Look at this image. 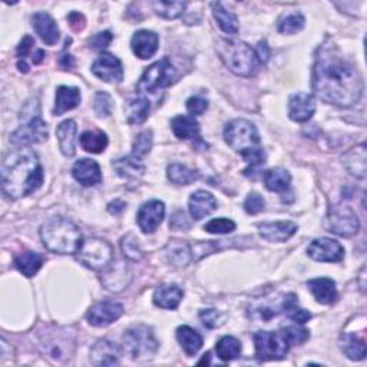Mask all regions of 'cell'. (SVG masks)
<instances>
[{
    "label": "cell",
    "mask_w": 367,
    "mask_h": 367,
    "mask_svg": "<svg viewBox=\"0 0 367 367\" xmlns=\"http://www.w3.org/2000/svg\"><path fill=\"white\" fill-rule=\"evenodd\" d=\"M313 90L323 102L340 108H350L363 97L364 83L357 66L330 39L316 53Z\"/></svg>",
    "instance_id": "6da1fadb"
},
{
    "label": "cell",
    "mask_w": 367,
    "mask_h": 367,
    "mask_svg": "<svg viewBox=\"0 0 367 367\" xmlns=\"http://www.w3.org/2000/svg\"><path fill=\"white\" fill-rule=\"evenodd\" d=\"M43 182V170L29 148L10 151L2 163V191L10 199H19L38 190Z\"/></svg>",
    "instance_id": "7a4b0ae2"
},
{
    "label": "cell",
    "mask_w": 367,
    "mask_h": 367,
    "mask_svg": "<svg viewBox=\"0 0 367 367\" xmlns=\"http://www.w3.org/2000/svg\"><path fill=\"white\" fill-rule=\"evenodd\" d=\"M43 246L54 254H77L83 244L82 232L75 223L63 217H53L41 227Z\"/></svg>",
    "instance_id": "3957f363"
},
{
    "label": "cell",
    "mask_w": 367,
    "mask_h": 367,
    "mask_svg": "<svg viewBox=\"0 0 367 367\" xmlns=\"http://www.w3.org/2000/svg\"><path fill=\"white\" fill-rule=\"evenodd\" d=\"M217 50L223 62L235 75L251 78L259 73L261 62L257 58L255 50L246 42L221 39L218 42Z\"/></svg>",
    "instance_id": "277c9868"
},
{
    "label": "cell",
    "mask_w": 367,
    "mask_h": 367,
    "mask_svg": "<svg viewBox=\"0 0 367 367\" xmlns=\"http://www.w3.org/2000/svg\"><path fill=\"white\" fill-rule=\"evenodd\" d=\"M224 139L235 152L247 157L248 154L260 150V135L252 122L247 119H234L224 130Z\"/></svg>",
    "instance_id": "5b68a950"
},
{
    "label": "cell",
    "mask_w": 367,
    "mask_h": 367,
    "mask_svg": "<svg viewBox=\"0 0 367 367\" xmlns=\"http://www.w3.org/2000/svg\"><path fill=\"white\" fill-rule=\"evenodd\" d=\"M122 341L125 352L137 361H146L152 359L158 350V341L152 333V328L143 324L128 328Z\"/></svg>",
    "instance_id": "8992f818"
},
{
    "label": "cell",
    "mask_w": 367,
    "mask_h": 367,
    "mask_svg": "<svg viewBox=\"0 0 367 367\" xmlns=\"http://www.w3.org/2000/svg\"><path fill=\"white\" fill-rule=\"evenodd\" d=\"M178 79V72L171 63L170 58H162L150 68H146L141 77L137 89L141 94H154L159 89L168 88Z\"/></svg>",
    "instance_id": "52a82bcc"
},
{
    "label": "cell",
    "mask_w": 367,
    "mask_h": 367,
    "mask_svg": "<svg viewBox=\"0 0 367 367\" xmlns=\"http://www.w3.org/2000/svg\"><path fill=\"white\" fill-rule=\"evenodd\" d=\"M255 356L261 361L284 359L291 343L284 330L281 332H257L254 335Z\"/></svg>",
    "instance_id": "ba28073f"
},
{
    "label": "cell",
    "mask_w": 367,
    "mask_h": 367,
    "mask_svg": "<svg viewBox=\"0 0 367 367\" xmlns=\"http://www.w3.org/2000/svg\"><path fill=\"white\" fill-rule=\"evenodd\" d=\"M78 260L88 268L99 271L105 270L114 260L112 246L101 238H89L79 248Z\"/></svg>",
    "instance_id": "9c48e42d"
},
{
    "label": "cell",
    "mask_w": 367,
    "mask_h": 367,
    "mask_svg": "<svg viewBox=\"0 0 367 367\" xmlns=\"http://www.w3.org/2000/svg\"><path fill=\"white\" fill-rule=\"evenodd\" d=\"M39 346L48 357L57 361H65L73 353L75 339L63 328L48 330V333H41Z\"/></svg>",
    "instance_id": "30bf717a"
},
{
    "label": "cell",
    "mask_w": 367,
    "mask_h": 367,
    "mask_svg": "<svg viewBox=\"0 0 367 367\" xmlns=\"http://www.w3.org/2000/svg\"><path fill=\"white\" fill-rule=\"evenodd\" d=\"M327 228L340 237H352L357 234L360 221L356 212L348 206H336L328 211Z\"/></svg>",
    "instance_id": "8fae6325"
},
{
    "label": "cell",
    "mask_w": 367,
    "mask_h": 367,
    "mask_svg": "<svg viewBox=\"0 0 367 367\" xmlns=\"http://www.w3.org/2000/svg\"><path fill=\"white\" fill-rule=\"evenodd\" d=\"M49 137V128L48 123L41 118V115H34L26 121L19 130L14 131L10 135V142L16 146H25L41 143L46 141Z\"/></svg>",
    "instance_id": "7c38bea8"
},
{
    "label": "cell",
    "mask_w": 367,
    "mask_h": 367,
    "mask_svg": "<svg viewBox=\"0 0 367 367\" xmlns=\"http://www.w3.org/2000/svg\"><path fill=\"white\" fill-rule=\"evenodd\" d=\"M122 315H123L122 304L112 300H103L89 308V311L86 313V320L90 326L106 327L117 321Z\"/></svg>",
    "instance_id": "4fadbf2b"
},
{
    "label": "cell",
    "mask_w": 367,
    "mask_h": 367,
    "mask_svg": "<svg viewBox=\"0 0 367 367\" xmlns=\"http://www.w3.org/2000/svg\"><path fill=\"white\" fill-rule=\"evenodd\" d=\"M311 259L321 263H339L344 259L343 246L332 238H317L307 248Z\"/></svg>",
    "instance_id": "5bb4252c"
},
{
    "label": "cell",
    "mask_w": 367,
    "mask_h": 367,
    "mask_svg": "<svg viewBox=\"0 0 367 367\" xmlns=\"http://www.w3.org/2000/svg\"><path fill=\"white\" fill-rule=\"evenodd\" d=\"M297 299L295 295H279L275 299H264L259 300L252 304V317H257L260 320H270L274 316H279L283 311L287 310V307L292 303H296Z\"/></svg>",
    "instance_id": "9a60e30c"
},
{
    "label": "cell",
    "mask_w": 367,
    "mask_h": 367,
    "mask_svg": "<svg viewBox=\"0 0 367 367\" xmlns=\"http://www.w3.org/2000/svg\"><path fill=\"white\" fill-rule=\"evenodd\" d=\"M92 73L108 83H119L123 79L122 63L112 53H102L101 57L92 63Z\"/></svg>",
    "instance_id": "2e32d148"
},
{
    "label": "cell",
    "mask_w": 367,
    "mask_h": 367,
    "mask_svg": "<svg viewBox=\"0 0 367 367\" xmlns=\"http://www.w3.org/2000/svg\"><path fill=\"white\" fill-rule=\"evenodd\" d=\"M131 280H132L131 270L126 266V263L122 261L109 264L101 275L102 286L111 292H121L131 284Z\"/></svg>",
    "instance_id": "e0dca14e"
},
{
    "label": "cell",
    "mask_w": 367,
    "mask_h": 367,
    "mask_svg": "<svg viewBox=\"0 0 367 367\" xmlns=\"http://www.w3.org/2000/svg\"><path fill=\"white\" fill-rule=\"evenodd\" d=\"M165 215V206L162 201L151 199L148 203L142 204L137 214V223L142 232L152 234L161 226Z\"/></svg>",
    "instance_id": "ac0fdd59"
},
{
    "label": "cell",
    "mask_w": 367,
    "mask_h": 367,
    "mask_svg": "<svg viewBox=\"0 0 367 367\" xmlns=\"http://www.w3.org/2000/svg\"><path fill=\"white\" fill-rule=\"evenodd\" d=\"M32 26L39 38L49 46L57 45L61 38L59 28L53 17L46 12H38L32 16Z\"/></svg>",
    "instance_id": "d6986e66"
},
{
    "label": "cell",
    "mask_w": 367,
    "mask_h": 367,
    "mask_svg": "<svg viewBox=\"0 0 367 367\" xmlns=\"http://www.w3.org/2000/svg\"><path fill=\"white\" fill-rule=\"evenodd\" d=\"M316 112V102L313 95L299 92L290 97L288 101V115L296 122H306Z\"/></svg>",
    "instance_id": "ffe728a7"
},
{
    "label": "cell",
    "mask_w": 367,
    "mask_h": 367,
    "mask_svg": "<svg viewBox=\"0 0 367 367\" xmlns=\"http://www.w3.org/2000/svg\"><path fill=\"white\" fill-rule=\"evenodd\" d=\"M72 175L83 187H94L102 181V172L98 162L89 158L77 161L72 168Z\"/></svg>",
    "instance_id": "44dd1931"
},
{
    "label": "cell",
    "mask_w": 367,
    "mask_h": 367,
    "mask_svg": "<svg viewBox=\"0 0 367 367\" xmlns=\"http://www.w3.org/2000/svg\"><path fill=\"white\" fill-rule=\"evenodd\" d=\"M297 230L299 226L292 221L263 223L259 226L260 235L270 243H286L297 232Z\"/></svg>",
    "instance_id": "7402d4cb"
},
{
    "label": "cell",
    "mask_w": 367,
    "mask_h": 367,
    "mask_svg": "<svg viewBox=\"0 0 367 367\" xmlns=\"http://www.w3.org/2000/svg\"><path fill=\"white\" fill-rule=\"evenodd\" d=\"M159 38L152 30H138L131 41V48L139 59H150L158 50Z\"/></svg>",
    "instance_id": "603a6c76"
},
{
    "label": "cell",
    "mask_w": 367,
    "mask_h": 367,
    "mask_svg": "<svg viewBox=\"0 0 367 367\" xmlns=\"http://www.w3.org/2000/svg\"><path fill=\"white\" fill-rule=\"evenodd\" d=\"M119 359V347L109 340H98L90 348V361L95 366H115Z\"/></svg>",
    "instance_id": "cb8c5ba5"
},
{
    "label": "cell",
    "mask_w": 367,
    "mask_h": 367,
    "mask_svg": "<svg viewBox=\"0 0 367 367\" xmlns=\"http://www.w3.org/2000/svg\"><path fill=\"white\" fill-rule=\"evenodd\" d=\"M188 207L191 217L199 221L217 210V199L211 192L199 190L190 197Z\"/></svg>",
    "instance_id": "d4e9b609"
},
{
    "label": "cell",
    "mask_w": 367,
    "mask_h": 367,
    "mask_svg": "<svg viewBox=\"0 0 367 367\" xmlns=\"http://www.w3.org/2000/svg\"><path fill=\"white\" fill-rule=\"evenodd\" d=\"M307 286L308 290L311 291V295L315 296L316 301L320 304H332L337 299L336 283L332 279L327 277L313 279L307 283Z\"/></svg>",
    "instance_id": "484cf974"
},
{
    "label": "cell",
    "mask_w": 367,
    "mask_h": 367,
    "mask_svg": "<svg viewBox=\"0 0 367 367\" xmlns=\"http://www.w3.org/2000/svg\"><path fill=\"white\" fill-rule=\"evenodd\" d=\"M81 90L72 86H59L57 90V101H54L53 115H62L68 111H72L81 103Z\"/></svg>",
    "instance_id": "4316f807"
},
{
    "label": "cell",
    "mask_w": 367,
    "mask_h": 367,
    "mask_svg": "<svg viewBox=\"0 0 367 367\" xmlns=\"http://www.w3.org/2000/svg\"><path fill=\"white\" fill-rule=\"evenodd\" d=\"M165 255H167L171 266L178 268L187 267L192 260L191 244L182 240H171L167 246H165Z\"/></svg>",
    "instance_id": "83f0119b"
},
{
    "label": "cell",
    "mask_w": 367,
    "mask_h": 367,
    "mask_svg": "<svg viewBox=\"0 0 367 367\" xmlns=\"http://www.w3.org/2000/svg\"><path fill=\"white\" fill-rule=\"evenodd\" d=\"M77 132L78 126L72 119H66L58 126L57 137L59 141V148L65 157H73L77 152Z\"/></svg>",
    "instance_id": "f1b7e54d"
},
{
    "label": "cell",
    "mask_w": 367,
    "mask_h": 367,
    "mask_svg": "<svg viewBox=\"0 0 367 367\" xmlns=\"http://www.w3.org/2000/svg\"><path fill=\"white\" fill-rule=\"evenodd\" d=\"M184 297V291L177 284H163L158 287L154 292V303L155 306L165 308V310H174L179 306Z\"/></svg>",
    "instance_id": "f546056e"
},
{
    "label": "cell",
    "mask_w": 367,
    "mask_h": 367,
    "mask_svg": "<svg viewBox=\"0 0 367 367\" xmlns=\"http://www.w3.org/2000/svg\"><path fill=\"white\" fill-rule=\"evenodd\" d=\"M366 143H360L343 157V163L353 177L363 179L366 177Z\"/></svg>",
    "instance_id": "4dcf8cb0"
},
{
    "label": "cell",
    "mask_w": 367,
    "mask_h": 367,
    "mask_svg": "<svg viewBox=\"0 0 367 367\" xmlns=\"http://www.w3.org/2000/svg\"><path fill=\"white\" fill-rule=\"evenodd\" d=\"M151 111V103L145 97H137L126 102L125 112H126V121L131 125H139L146 121Z\"/></svg>",
    "instance_id": "1f68e13d"
},
{
    "label": "cell",
    "mask_w": 367,
    "mask_h": 367,
    "mask_svg": "<svg viewBox=\"0 0 367 367\" xmlns=\"http://www.w3.org/2000/svg\"><path fill=\"white\" fill-rule=\"evenodd\" d=\"M171 130L179 139H198L199 123L195 118L187 115H178L171 121Z\"/></svg>",
    "instance_id": "d6a6232c"
},
{
    "label": "cell",
    "mask_w": 367,
    "mask_h": 367,
    "mask_svg": "<svg viewBox=\"0 0 367 367\" xmlns=\"http://www.w3.org/2000/svg\"><path fill=\"white\" fill-rule=\"evenodd\" d=\"M177 340L188 356H195L203 347V336L190 326H179L177 328Z\"/></svg>",
    "instance_id": "836d02e7"
},
{
    "label": "cell",
    "mask_w": 367,
    "mask_h": 367,
    "mask_svg": "<svg viewBox=\"0 0 367 367\" xmlns=\"http://www.w3.org/2000/svg\"><path fill=\"white\" fill-rule=\"evenodd\" d=\"M114 168L117 174L125 179H137L143 175L145 172V165L142 163L141 158L135 155L123 157L117 161H114Z\"/></svg>",
    "instance_id": "e575fe53"
},
{
    "label": "cell",
    "mask_w": 367,
    "mask_h": 367,
    "mask_svg": "<svg viewBox=\"0 0 367 367\" xmlns=\"http://www.w3.org/2000/svg\"><path fill=\"white\" fill-rule=\"evenodd\" d=\"M339 346L341 348V352L350 360L359 361L366 357V344L356 335H350V333L341 335L339 340Z\"/></svg>",
    "instance_id": "d590c367"
},
{
    "label": "cell",
    "mask_w": 367,
    "mask_h": 367,
    "mask_svg": "<svg viewBox=\"0 0 367 367\" xmlns=\"http://www.w3.org/2000/svg\"><path fill=\"white\" fill-rule=\"evenodd\" d=\"M43 264V259L39 252L34 251H26L19 254L14 259V266L19 270L25 277H33V275L41 270Z\"/></svg>",
    "instance_id": "8d00e7d4"
},
{
    "label": "cell",
    "mask_w": 367,
    "mask_h": 367,
    "mask_svg": "<svg viewBox=\"0 0 367 367\" xmlns=\"http://www.w3.org/2000/svg\"><path fill=\"white\" fill-rule=\"evenodd\" d=\"M210 6L212 10L214 19L218 23L219 29H221L227 34H234L238 32V28H240V25H238V19L234 13L228 12L223 6V3H211Z\"/></svg>",
    "instance_id": "74e56055"
},
{
    "label": "cell",
    "mask_w": 367,
    "mask_h": 367,
    "mask_svg": "<svg viewBox=\"0 0 367 367\" xmlns=\"http://www.w3.org/2000/svg\"><path fill=\"white\" fill-rule=\"evenodd\" d=\"M266 188L272 192H286L290 188L291 175L287 170L272 168L264 174Z\"/></svg>",
    "instance_id": "f35d334b"
},
{
    "label": "cell",
    "mask_w": 367,
    "mask_h": 367,
    "mask_svg": "<svg viewBox=\"0 0 367 367\" xmlns=\"http://www.w3.org/2000/svg\"><path fill=\"white\" fill-rule=\"evenodd\" d=\"M79 143L86 152L101 154L108 146V137L102 131H86L81 135Z\"/></svg>",
    "instance_id": "ab89813d"
},
{
    "label": "cell",
    "mask_w": 367,
    "mask_h": 367,
    "mask_svg": "<svg viewBox=\"0 0 367 367\" xmlns=\"http://www.w3.org/2000/svg\"><path fill=\"white\" fill-rule=\"evenodd\" d=\"M167 175L168 179L177 186H190L199 178V174L195 170H191L182 163H171L167 170Z\"/></svg>",
    "instance_id": "60d3db41"
},
{
    "label": "cell",
    "mask_w": 367,
    "mask_h": 367,
    "mask_svg": "<svg viewBox=\"0 0 367 367\" xmlns=\"http://www.w3.org/2000/svg\"><path fill=\"white\" fill-rule=\"evenodd\" d=\"M215 350L223 361H231L241 355V343L232 336H224L218 340Z\"/></svg>",
    "instance_id": "b9f144b4"
},
{
    "label": "cell",
    "mask_w": 367,
    "mask_h": 367,
    "mask_svg": "<svg viewBox=\"0 0 367 367\" xmlns=\"http://www.w3.org/2000/svg\"><path fill=\"white\" fill-rule=\"evenodd\" d=\"M151 6L154 8V12L158 16L168 21L178 19V17L182 16L187 9L186 2H161V0H158V2H152Z\"/></svg>",
    "instance_id": "7bdbcfd3"
},
{
    "label": "cell",
    "mask_w": 367,
    "mask_h": 367,
    "mask_svg": "<svg viewBox=\"0 0 367 367\" xmlns=\"http://www.w3.org/2000/svg\"><path fill=\"white\" fill-rule=\"evenodd\" d=\"M139 240L134 234H126L121 240V250L128 260L139 261L143 257V251L138 243Z\"/></svg>",
    "instance_id": "ee69618b"
},
{
    "label": "cell",
    "mask_w": 367,
    "mask_h": 367,
    "mask_svg": "<svg viewBox=\"0 0 367 367\" xmlns=\"http://www.w3.org/2000/svg\"><path fill=\"white\" fill-rule=\"evenodd\" d=\"M304 25H306L304 16L301 13H292V14L283 17V19L280 21L279 32L284 34H295L303 30Z\"/></svg>",
    "instance_id": "f6af8a7d"
},
{
    "label": "cell",
    "mask_w": 367,
    "mask_h": 367,
    "mask_svg": "<svg viewBox=\"0 0 367 367\" xmlns=\"http://www.w3.org/2000/svg\"><path fill=\"white\" fill-rule=\"evenodd\" d=\"M114 109V101L112 97L108 94V92H97L95 99H94V111L99 118H106L112 114Z\"/></svg>",
    "instance_id": "bcb514c9"
},
{
    "label": "cell",
    "mask_w": 367,
    "mask_h": 367,
    "mask_svg": "<svg viewBox=\"0 0 367 367\" xmlns=\"http://www.w3.org/2000/svg\"><path fill=\"white\" fill-rule=\"evenodd\" d=\"M152 148V131L146 130L137 135L134 145H132V155L142 158L146 154H150Z\"/></svg>",
    "instance_id": "7dc6e473"
},
{
    "label": "cell",
    "mask_w": 367,
    "mask_h": 367,
    "mask_svg": "<svg viewBox=\"0 0 367 367\" xmlns=\"http://www.w3.org/2000/svg\"><path fill=\"white\" fill-rule=\"evenodd\" d=\"M204 230L210 234H230L235 230V223L230 218H214L204 226Z\"/></svg>",
    "instance_id": "c3c4849f"
},
{
    "label": "cell",
    "mask_w": 367,
    "mask_h": 367,
    "mask_svg": "<svg viewBox=\"0 0 367 367\" xmlns=\"http://www.w3.org/2000/svg\"><path fill=\"white\" fill-rule=\"evenodd\" d=\"M264 208H266V201H264V198L259 192H251L247 197L246 203H244V210L248 214L255 215V214L261 212Z\"/></svg>",
    "instance_id": "681fc988"
},
{
    "label": "cell",
    "mask_w": 367,
    "mask_h": 367,
    "mask_svg": "<svg viewBox=\"0 0 367 367\" xmlns=\"http://www.w3.org/2000/svg\"><path fill=\"white\" fill-rule=\"evenodd\" d=\"M284 313L287 315V317H288L290 320L296 321V323H300V324H303V323H306V321H308V320L311 319V313H310V311H307V310L299 307V306H297V301H296V303H292V304H290V306L287 307V310L284 311Z\"/></svg>",
    "instance_id": "f907efd6"
},
{
    "label": "cell",
    "mask_w": 367,
    "mask_h": 367,
    "mask_svg": "<svg viewBox=\"0 0 367 367\" xmlns=\"http://www.w3.org/2000/svg\"><path fill=\"white\" fill-rule=\"evenodd\" d=\"M199 319H201V321L204 323L206 327L215 328V327L223 324V319L224 317L221 315H219L217 310L208 308V310H203V311H201V313H199Z\"/></svg>",
    "instance_id": "816d5d0a"
},
{
    "label": "cell",
    "mask_w": 367,
    "mask_h": 367,
    "mask_svg": "<svg viewBox=\"0 0 367 367\" xmlns=\"http://www.w3.org/2000/svg\"><path fill=\"white\" fill-rule=\"evenodd\" d=\"M284 332L291 343V346H299L301 343H304L307 339H308V330L303 328V327H299V326H295V327H287L284 328Z\"/></svg>",
    "instance_id": "f5cc1de1"
},
{
    "label": "cell",
    "mask_w": 367,
    "mask_h": 367,
    "mask_svg": "<svg viewBox=\"0 0 367 367\" xmlns=\"http://www.w3.org/2000/svg\"><path fill=\"white\" fill-rule=\"evenodd\" d=\"M187 109L191 115H203L208 109V101L203 97H191L187 101Z\"/></svg>",
    "instance_id": "db71d44e"
},
{
    "label": "cell",
    "mask_w": 367,
    "mask_h": 367,
    "mask_svg": "<svg viewBox=\"0 0 367 367\" xmlns=\"http://www.w3.org/2000/svg\"><path fill=\"white\" fill-rule=\"evenodd\" d=\"M112 42V33L111 32H99L95 36H92L89 39V48L92 49H105L109 43Z\"/></svg>",
    "instance_id": "11a10c76"
},
{
    "label": "cell",
    "mask_w": 367,
    "mask_h": 367,
    "mask_svg": "<svg viewBox=\"0 0 367 367\" xmlns=\"http://www.w3.org/2000/svg\"><path fill=\"white\" fill-rule=\"evenodd\" d=\"M68 22H69L70 28L73 30H77V32L83 30L85 23H86L85 16L82 13H79V12H72V13H69L68 14Z\"/></svg>",
    "instance_id": "9f6ffc18"
},
{
    "label": "cell",
    "mask_w": 367,
    "mask_h": 367,
    "mask_svg": "<svg viewBox=\"0 0 367 367\" xmlns=\"http://www.w3.org/2000/svg\"><path fill=\"white\" fill-rule=\"evenodd\" d=\"M33 46H34V39L32 38V36L26 34L25 38L22 39V42L19 43V46H17V57H19L21 59L26 58Z\"/></svg>",
    "instance_id": "6f0895ef"
},
{
    "label": "cell",
    "mask_w": 367,
    "mask_h": 367,
    "mask_svg": "<svg viewBox=\"0 0 367 367\" xmlns=\"http://www.w3.org/2000/svg\"><path fill=\"white\" fill-rule=\"evenodd\" d=\"M171 227L177 230H184V228H190V223H187V217L184 212L178 211L172 219H171Z\"/></svg>",
    "instance_id": "680465c9"
},
{
    "label": "cell",
    "mask_w": 367,
    "mask_h": 367,
    "mask_svg": "<svg viewBox=\"0 0 367 367\" xmlns=\"http://www.w3.org/2000/svg\"><path fill=\"white\" fill-rule=\"evenodd\" d=\"M255 54H257V58H259V61L261 63H266L268 61V58H270V48H268L267 42L261 41L259 45H257Z\"/></svg>",
    "instance_id": "91938a15"
},
{
    "label": "cell",
    "mask_w": 367,
    "mask_h": 367,
    "mask_svg": "<svg viewBox=\"0 0 367 367\" xmlns=\"http://www.w3.org/2000/svg\"><path fill=\"white\" fill-rule=\"evenodd\" d=\"M125 207H126V204L123 203L122 199H115V201H112L111 204L108 206V211L111 212V214H115V215H118L119 212H122V211L125 210Z\"/></svg>",
    "instance_id": "94428289"
},
{
    "label": "cell",
    "mask_w": 367,
    "mask_h": 367,
    "mask_svg": "<svg viewBox=\"0 0 367 367\" xmlns=\"http://www.w3.org/2000/svg\"><path fill=\"white\" fill-rule=\"evenodd\" d=\"M59 63H61V66H62L63 69L68 70V69H70V68L73 66V63H75V61H73V57H70V54H65V57L61 58Z\"/></svg>",
    "instance_id": "6125c7cd"
},
{
    "label": "cell",
    "mask_w": 367,
    "mask_h": 367,
    "mask_svg": "<svg viewBox=\"0 0 367 367\" xmlns=\"http://www.w3.org/2000/svg\"><path fill=\"white\" fill-rule=\"evenodd\" d=\"M45 58V52L42 49H38L36 50V54H33V63L34 65H39Z\"/></svg>",
    "instance_id": "be15d7a7"
},
{
    "label": "cell",
    "mask_w": 367,
    "mask_h": 367,
    "mask_svg": "<svg viewBox=\"0 0 367 367\" xmlns=\"http://www.w3.org/2000/svg\"><path fill=\"white\" fill-rule=\"evenodd\" d=\"M17 68H19V70H21V72H23V73H28V72H29V66L26 65V62H25V61H23V62H22V61H19V63H17Z\"/></svg>",
    "instance_id": "e7e4bbea"
}]
</instances>
